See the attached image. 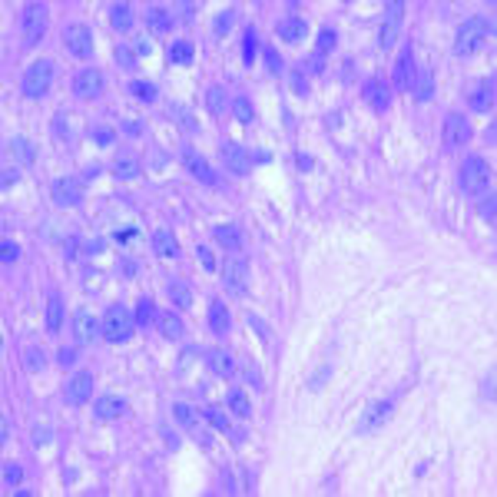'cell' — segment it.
<instances>
[{"label": "cell", "mask_w": 497, "mask_h": 497, "mask_svg": "<svg viewBox=\"0 0 497 497\" xmlns=\"http://www.w3.org/2000/svg\"><path fill=\"white\" fill-rule=\"evenodd\" d=\"M245 381H249L252 388H262V375H259L256 365H245Z\"/></svg>", "instance_id": "cell-59"}, {"label": "cell", "mask_w": 497, "mask_h": 497, "mask_svg": "<svg viewBox=\"0 0 497 497\" xmlns=\"http://www.w3.org/2000/svg\"><path fill=\"white\" fill-rule=\"evenodd\" d=\"M223 282H226L229 292L242 295L249 288V262L239 256V252H229V259L223 262Z\"/></svg>", "instance_id": "cell-8"}, {"label": "cell", "mask_w": 497, "mask_h": 497, "mask_svg": "<svg viewBox=\"0 0 497 497\" xmlns=\"http://www.w3.org/2000/svg\"><path fill=\"white\" fill-rule=\"evenodd\" d=\"M156 325H159V335L169 338V342H180L182 338V318L176 312H163V315H156Z\"/></svg>", "instance_id": "cell-32"}, {"label": "cell", "mask_w": 497, "mask_h": 497, "mask_svg": "<svg viewBox=\"0 0 497 497\" xmlns=\"http://www.w3.org/2000/svg\"><path fill=\"white\" fill-rule=\"evenodd\" d=\"M262 60H265V67H269V73H282V70H286V63H282V57H279L275 46H265V50H262Z\"/></svg>", "instance_id": "cell-46"}, {"label": "cell", "mask_w": 497, "mask_h": 497, "mask_svg": "<svg viewBox=\"0 0 497 497\" xmlns=\"http://www.w3.org/2000/svg\"><path fill=\"white\" fill-rule=\"evenodd\" d=\"M401 17H405V3L392 0V3L385 7V20H381V30H378V46H381V50H392L394 46L398 33H401Z\"/></svg>", "instance_id": "cell-9"}, {"label": "cell", "mask_w": 497, "mask_h": 497, "mask_svg": "<svg viewBox=\"0 0 497 497\" xmlns=\"http://www.w3.org/2000/svg\"><path fill=\"white\" fill-rule=\"evenodd\" d=\"M166 292H169V302H173L176 308H189V305H193V288L186 286V282H180V279H173V282L166 286Z\"/></svg>", "instance_id": "cell-33"}, {"label": "cell", "mask_w": 497, "mask_h": 497, "mask_svg": "<svg viewBox=\"0 0 497 497\" xmlns=\"http://www.w3.org/2000/svg\"><path fill=\"white\" fill-rule=\"evenodd\" d=\"M481 388H484V394H487V398H494V375H487V378H484V385H481Z\"/></svg>", "instance_id": "cell-60"}, {"label": "cell", "mask_w": 497, "mask_h": 497, "mask_svg": "<svg viewBox=\"0 0 497 497\" xmlns=\"http://www.w3.org/2000/svg\"><path fill=\"white\" fill-rule=\"evenodd\" d=\"M467 139H471V123H467V116L448 113V116H444V146H448V150H457V146H464Z\"/></svg>", "instance_id": "cell-14"}, {"label": "cell", "mask_w": 497, "mask_h": 497, "mask_svg": "<svg viewBox=\"0 0 497 497\" xmlns=\"http://www.w3.org/2000/svg\"><path fill=\"white\" fill-rule=\"evenodd\" d=\"M133 322L139 329H150V322H156V308H152V299H136V312H133Z\"/></svg>", "instance_id": "cell-35"}, {"label": "cell", "mask_w": 497, "mask_h": 497, "mask_svg": "<svg viewBox=\"0 0 497 497\" xmlns=\"http://www.w3.org/2000/svg\"><path fill=\"white\" fill-rule=\"evenodd\" d=\"M123 411H126V401L116 398V394H103V398H96V408H93V415H96L100 421H116Z\"/></svg>", "instance_id": "cell-23"}, {"label": "cell", "mask_w": 497, "mask_h": 497, "mask_svg": "<svg viewBox=\"0 0 497 497\" xmlns=\"http://www.w3.org/2000/svg\"><path fill=\"white\" fill-rule=\"evenodd\" d=\"M110 24H113L116 30H130V27H133V7H130V3H113V7H110Z\"/></svg>", "instance_id": "cell-34"}, {"label": "cell", "mask_w": 497, "mask_h": 497, "mask_svg": "<svg viewBox=\"0 0 497 497\" xmlns=\"http://www.w3.org/2000/svg\"><path fill=\"white\" fill-rule=\"evenodd\" d=\"M103 335V325H100V318L93 315L90 308H76L73 312V338L80 345H90L93 338H100Z\"/></svg>", "instance_id": "cell-12"}, {"label": "cell", "mask_w": 497, "mask_h": 497, "mask_svg": "<svg viewBox=\"0 0 497 497\" xmlns=\"http://www.w3.org/2000/svg\"><path fill=\"white\" fill-rule=\"evenodd\" d=\"M96 176H100V166L96 163H90L87 169H83V180H96Z\"/></svg>", "instance_id": "cell-61"}, {"label": "cell", "mask_w": 497, "mask_h": 497, "mask_svg": "<svg viewBox=\"0 0 497 497\" xmlns=\"http://www.w3.org/2000/svg\"><path fill=\"white\" fill-rule=\"evenodd\" d=\"M415 73H418L415 50H411V44H405L401 57H398V63H394V87H398V90H411V83H415Z\"/></svg>", "instance_id": "cell-17"}, {"label": "cell", "mask_w": 497, "mask_h": 497, "mask_svg": "<svg viewBox=\"0 0 497 497\" xmlns=\"http://www.w3.org/2000/svg\"><path fill=\"white\" fill-rule=\"evenodd\" d=\"M150 245H152V252H156L159 259L176 256V236H173L169 229H156V232H152V239H150Z\"/></svg>", "instance_id": "cell-26"}, {"label": "cell", "mask_w": 497, "mask_h": 497, "mask_svg": "<svg viewBox=\"0 0 497 497\" xmlns=\"http://www.w3.org/2000/svg\"><path fill=\"white\" fill-rule=\"evenodd\" d=\"M166 60L173 63V67H186V63L196 60V46L180 37V40H173V44H169V50H166Z\"/></svg>", "instance_id": "cell-24"}, {"label": "cell", "mask_w": 497, "mask_h": 497, "mask_svg": "<svg viewBox=\"0 0 497 497\" xmlns=\"http://www.w3.org/2000/svg\"><path fill=\"white\" fill-rule=\"evenodd\" d=\"M229 27H232V10H226V14H219L216 20H212V30L219 33V37H223V33H229Z\"/></svg>", "instance_id": "cell-52"}, {"label": "cell", "mask_w": 497, "mask_h": 497, "mask_svg": "<svg viewBox=\"0 0 497 497\" xmlns=\"http://www.w3.org/2000/svg\"><path fill=\"white\" fill-rule=\"evenodd\" d=\"M494 209H497V199H494V193H487V199L478 202V212H481L484 223H494Z\"/></svg>", "instance_id": "cell-48"}, {"label": "cell", "mask_w": 497, "mask_h": 497, "mask_svg": "<svg viewBox=\"0 0 497 497\" xmlns=\"http://www.w3.org/2000/svg\"><path fill=\"white\" fill-rule=\"evenodd\" d=\"M388 418H392V401H372V405L362 411L355 431H358V435H375V431H381V424L388 421Z\"/></svg>", "instance_id": "cell-10"}, {"label": "cell", "mask_w": 497, "mask_h": 497, "mask_svg": "<svg viewBox=\"0 0 497 497\" xmlns=\"http://www.w3.org/2000/svg\"><path fill=\"white\" fill-rule=\"evenodd\" d=\"M103 73L96 70V67H83V70H76L73 76V93L80 100H96L100 93H103Z\"/></svg>", "instance_id": "cell-11"}, {"label": "cell", "mask_w": 497, "mask_h": 497, "mask_svg": "<svg viewBox=\"0 0 497 497\" xmlns=\"http://www.w3.org/2000/svg\"><path fill=\"white\" fill-rule=\"evenodd\" d=\"M288 90L295 93V96H305L308 93V76L302 73V70H288Z\"/></svg>", "instance_id": "cell-45"}, {"label": "cell", "mask_w": 497, "mask_h": 497, "mask_svg": "<svg viewBox=\"0 0 497 497\" xmlns=\"http://www.w3.org/2000/svg\"><path fill=\"white\" fill-rule=\"evenodd\" d=\"M50 196H53V206L73 209V206L83 202V182L76 180V176H60V180H53V186H50Z\"/></svg>", "instance_id": "cell-7"}, {"label": "cell", "mask_w": 497, "mask_h": 497, "mask_svg": "<svg viewBox=\"0 0 497 497\" xmlns=\"http://www.w3.org/2000/svg\"><path fill=\"white\" fill-rule=\"evenodd\" d=\"M206 103H209V110L216 113V116H223V113H226V106H232L223 87H209V90H206Z\"/></svg>", "instance_id": "cell-39"}, {"label": "cell", "mask_w": 497, "mask_h": 497, "mask_svg": "<svg viewBox=\"0 0 497 497\" xmlns=\"http://www.w3.org/2000/svg\"><path fill=\"white\" fill-rule=\"evenodd\" d=\"M93 375L90 372H76L67 385H63V398H67V405H87L93 394Z\"/></svg>", "instance_id": "cell-13"}, {"label": "cell", "mask_w": 497, "mask_h": 497, "mask_svg": "<svg viewBox=\"0 0 497 497\" xmlns=\"http://www.w3.org/2000/svg\"><path fill=\"white\" fill-rule=\"evenodd\" d=\"M202 415H206V421L216 428V431H223V435H229L232 431V424H229V415L226 411H219V408H202Z\"/></svg>", "instance_id": "cell-41"}, {"label": "cell", "mask_w": 497, "mask_h": 497, "mask_svg": "<svg viewBox=\"0 0 497 497\" xmlns=\"http://www.w3.org/2000/svg\"><path fill=\"white\" fill-rule=\"evenodd\" d=\"M100 325H103V338L106 342H113V345H123V342H130L133 338V329L136 322L133 315L123 308V305H110L100 318Z\"/></svg>", "instance_id": "cell-4"}, {"label": "cell", "mask_w": 497, "mask_h": 497, "mask_svg": "<svg viewBox=\"0 0 497 497\" xmlns=\"http://www.w3.org/2000/svg\"><path fill=\"white\" fill-rule=\"evenodd\" d=\"M202 358H206V368H209L216 378H232V372H236L232 351H226V348H209Z\"/></svg>", "instance_id": "cell-21"}, {"label": "cell", "mask_w": 497, "mask_h": 497, "mask_svg": "<svg viewBox=\"0 0 497 497\" xmlns=\"http://www.w3.org/2000/svg\"><path fill=\"white\" fill-rule=\"evenodd\" d=\"M335 44H338V40H335V30H329V27H325V30L318 33V53H329V50H335Z\"/></svg>", "instance_id": "cell-49"}, {"label": "cell", "mask_w": 497, "mask_h": 497, "mask_svg": "<svg viewBox=\"0 0 497 497\" xmlns=\"http://www.w3.org/2000/svg\"><path fill=\"white\" fill-rule=\"evenodd\" d=\"M130 93H133L136 100H143V103H156V100H159V90H156V83H150V80H133V83H130Z\"/></svg>", "instance_id": "cell-37"}, {"label": "cell", "mask_w": 497, "mask_h": 497, "mask_svg": "<svg viewBox=\"0 0 497 497\" xmlns=\"http://www.w3.org/2000/svg\"><path fill=\"white\" fill-rule=\"evenodd\" d=\"M275 33H279L286 44H302V40L308 37V24H305L302 17H286V20H279Z\"/></svg>", "instance_id": "cell-22"}, {"label": "cell", "mask_w": 497, "mask_h": 497, "mask_svg": "<svg viewBox=\"0 0 497 497\" xmlns=\"http://www.w3.org/2000/svg\"><path fill=\"white\" fill-rule=\"evenodd\" d=\"M196 252H199V262H202V269H206V272H216V256H212L209 245H196Z\"/></svg>", "instance_id": "cell-50"}, {"label": "cell", "mask_w": 497, "mask_h": 497, "mask_svg": "<svg viewBox=\"0 0 497 497\" xmlns=\"http://www.w3.org/2000/svg\"><path fill=\"white\" fill-rule=\"evenodd\" d=\"M76 252H80V239H76V236H67V239H63V259L70 262V259H76Z\"/></svg>", "instance_id": "cell-54"}, {"label": "cell", "mask_w": 497, "mask_h": 497, "mask_svg": "<svg viewBox=\"0 0 497 497\" xmlns=\"http://www.w3.org/2000/svg\"><path fill=\"white\" fill-rule=\"evenodd\" d=\"M249 325L259 331V338H262V342H269V325H265L262 318H259V315H249Z\"/></svg>", "instance_id": "cell-58"}, {"label": "cell", "mask_w": 497, "mask_h": 497, "mask_svg": "<svg viewBox=\"0 0 497 497\" xmlns=\"http://www.w3.org/2000/svg\"><path fill=\"white\" fill-rule=\"evenodd\" d=\"M0 249H3V265L17 262V256H20V252H17V245H14L10 239H3V245H0Z\"/></svg>", "instance_id": "cell-57"}, {"label": "cell", "mask_w": 497, "mask_h": 497, "mask_svg": "<svg viewBox=\"0 0 497 497\" xmlns=\"http://www.w3.org/2000/svg\"><path fill=\"white\" fill-rule=\"evenodd\" d=\"M136 53H143V57H146V53H150V44H146V40H136V46H133Z\"/></svg>", "instance_id": "cell-62"}, {"label": "cell", "mask_w": 497, "mask_h": 497, "mask_svg": "<svg viewBox=\"0 0 497 497\" xmlns=\"http://www.w3.org/2000/svg\"><path fill=\"white\" fill-rule=\"evenodd\" d=\"M60 329H63V299L57 292H50L46 295V331L57 335Z\"/></svg>", "instance_id": "cell-29"}, {"label": "cell", "mask_w": 497, "mask_h": 497, "mask_svg": "<svg viewBox=\"0 0 497 497\" xmlns=\"http://www.w3.org/2000/svg\"><path fill=\"white\" fill-rule=\"evenodd\" d=\"M113 57H116V63H120L123 70H136V57H139V53H136L133 46L130 44H116V50H113Z\"/></svg>", "instance_id": "cell-43"}, {"label": "cell", "mask_w": 497, "mask_h": 497, "mask_svg": "<svg viewBox=\"0 0 497 497\" xmlns=\"http://www.w3.org/2000/svg\"><path fill=\"white\" fill-rule=\"evenodd\" d=\"M411 90H415V96H418L421 103H428V100L435 96V73H431L428 67H418V73H415V83H411Z\"/></svg>", "instance_id": "cell-28"}, {"label": "cell", "mask_w": 497, "mask_h": 497, "mask_svg": "<svg viewBox=\"0 0 497 497\" xmlns=\"http://www.w3.org/2000/svg\"><path fill=\"white\" fill-rule=\"evenodd\" d=\"M44 365H46V358H44V348L40 345H27L24 348V368L27 372H44Z\"/></svg>", "instance_id": "cell-38"}, {"label": "cell", "mask_w": 497, "mask_h": 497, "mask_svg": "<svg viewBox=\"0 0 497 497\" xmlns=\"http://www.w3.org/2000/svg\"><path fill=\"white\" fill-rule=\"evenodd\" d=\"M46 27H50V10L46 3H24L20 10V33H24V44L33 46L46 37Z\"/></svg>", "instance_id": "cell-5"}, {"label": "cell", "mask_w": 497, "mask_h": 497, "mask_svg": "<svg viewBox=\"0 0 497 497\" xmlns=\"http://www.w3.org/2000/svg\"><path fill=\"white\" fill-rule=\"evenodd\" d=\"M93 139H96V146H113V143H116V133L100 126V130H93Z\"/></svg>", "instance_id": "cell-53"}, {"label": "cell", "mask_w": 497, "mask_h": 497, "mask_svg": "<svg viewBox=\"0 0 497 497\" xmlns=\"http://www.w3.org/2000/svg\"><path fill=\"white\" fill-rule=\"evenodd\" d=\"M10 182H17V173H14V169H7V173H3V189H7Z\"/></svg>", "instance_id": "cell-63"}, {"label": "cell", "mask_w": 497, "mask_h": 497, "mask_svg": "<svg viewBox=\"0 0 497 497\" xmlns=\"http://www.w3.org/2000/svg\"><path fill=\"white\" fill-rule=\"evenodd\" d=\"M365 103L372 106L375 113H385L388 110V103H392V90H388V83L381 80V76H372V80H365Z\"/></svg>", "instance_id": "cell-16"}, {"label": "cell", "mask_w": 497, "mask_h": 497, "mask_svg": "<svg viewBox=\"0 0 497 497\" xmlns=\"http://www.w3.org/2000/svg\"><path fill=\"white\" fill-rule=\"evenodd\" d=\"M229 329H232V315H229V308L223 305V302H212V308H209V331H212V335H226Z\"/></svg>", "instance_id": "cell-30"}, {"label": "cell", "mask_w": 497, "mask_h": 497, "mask_svg": "<svg viewBox=\"0 0 497 497\" xmlns=\"http://www.w3.org/2000/svg\"><path fill=\"white\" fill-rule=\"evenodd\" d=\"M256 53H259V33L249 27V30L242 33V60L256 63Z\"/></svg>", "instance_id": "cell-42"}, {"label": "cell", "mask_w": 497, "mask_h": 497, "mask_svg": "<svg viewBox=\"0 0 497 497\" xmlns=\"http://www.w3.org/2000/svg\"><path fill=\"white\" fill-rule=\"evenodd\" d=\"M63 46L73 53L76 60H90L93 57V30L87 24H67V27H63Z\"/></svg>", "instance_id": "cell-6"}, {"label": "cell", "mask_w": 497, "mask_h": 497, "mask_svg": "<svg viewBox=\"0 0 497 497\" xmlns=\"http://www.w3.org/2000/svg\"><path fill=\"white\" fill-rule=\"evenodd\" d=\"M53 76H57L53 60L40 57V60H33L30 67L24 70V76H20V90H24L27 100H44L46 93H50V87H53Z\"/></svg>", "instance_id": "cell-2"}, {"label": "cell", "mask_w": 497, "mask_h": 497, "mask_svg": "<svg viewBox=\"0 0 497 497\" xmlns=\"http://www.w3.org/2000/svg\"><path fill=\"white\" fill-rule=\"evenodd\" d=\"M76 358H80L76 348H60V351H57V365H60V368H73Z\"/></svg>", "instance_id": "cell-51"}, {"label": "cell", "mask_w": 497, "mask_h": 497, "mask_svg": "<svg viewBox=\"0 0 497 497\" xmlns=\"http://www.w3.org/2000/svg\"><path fill=\"white\" fill-rule=\"evenodd\" d=\"M232 116H236L239 123L256 120V106H252V100H249V96H236V100H232Z\"/></svg>", "instance_id": "cell-40"}, {"label": "cell", "mask_w": 497, "mask_h": 497, "mask_svg": "<svg viewBox=\"0 0 497 497\" xmlns=\"http://www.w3.org/2000/svg\"><path fill=\"white\" fill-rule=\"evenodd\" d=\"M123 272H126V279H133V275H136V262H123Z\"/></svg>", "instance_id": "cell-64"}, {"label": "cell", "mask_w": 497, "mask_h": 497, "mask_svg": "<svg viewBox=\"0 0 497 497\" xmlns=\"http://www.w3.org/2000/svg\"><path fill=\"white\" fill-rule=\"evenodd\" d=\"M226 405H229V411H232L236 418H249V415H252V405H249L245 392H239V388H232V392H229Z\"/></svg>", "instance_id": "cell-36"}, {"label": "cell", "mask_w": 497, "mask_h": 497, "mask_svg": "<svg viewBox=\"0 0 497 497\" xmlns=\"http://www.w3.org/2000/svg\"><path fill=\"white\" fill-rule=\"evenodd\" d=\"M10 146H14V152L20 156V159H24V163H33V159H37V146H33L27 136H17Z\"/></svg>", "instance_id": "cell-44"}, {"label": "cell", "mask_w": 497, "mask_h": 497, "mask_svg": "<svg viewBox=\"0 0 497 497\" xmlns=\"http://www.w3.org/2000/svg\"><path fill=\"white\" fill-rule=\"evenodd\" d=\"M110 173H113L116 180H123V182H133V180L143 176V163L136 159L133 152H116V156H113V163H110Z\"/></svg>", "instance_id": "cell-19"}, {"label": "cell", "mask_w": 497, "mask_h": 497, "mask_svg": "<svg viewBox=\"0 0 497 497\" xmlns=\"http://www.w3.org/2000/svg\"><path fill=\"white\" fill-rule=\"evenodd\" d=\"M3 484H7V487H17V484H20V467L17 464L3 467Z\"/></svg>", "instance_id": "cell-56"}, {"label": "cell", "mask_w": 497, "mask_h": 497, "mask_svg": "<svg viewBox=\"0 0 497 497\" xmlns=\"http://www.w3.org/2000/svg\"><path fill=\"white\" fill-rule=\"evenodd\" d=\"M322 67H325V63H322V53H312V57L305 60V67H299V70L302 73H322Z\"/></svg>", "instance_id": "cell-55"}, {"label": "cell", "mask_w": 497, "mask_h": 497, "mask_svg": "<svg viewBox=\"0 0 497 497\" xmlns=\"http://www.w3.org/2000/svg\"><path fill=\"white\" fill-rule=\"evenodd\" d=\"M457 180H461V189H464L467 196H484L491 189V166H487L484 156H467L464 163H461Z\"/></svg>", "instance_id": "cell-3"}, {"label": "cell", "mask_w": 497, "mask_h": 497, "mask_svg": "<svg viewBox=\"0 0 497 497\" xmlns=\"http://www.w3.org/2000/svg\"><path fill=\"white\" fill-rule=\"evenodd\" d=\"M467 103H471V110H478V113H487V110L494 106V76L478 80V83L467 90Z\"/></svg>", "instance_id": "cell-18"}, {"label": "cell", "mask_w": 497, "mask_h": 497, "mask_svg": "<svg viewBox=\"0 0 497 497\" xmlns=\"http://www.w3.org/2000/svg\"><path fill=\"white\" fill-rule=\"evenodd\" d=\"M180 156H182V166L189 169V176H196V180L206 182V186H212V182H216V173H212L209 163H206V159H202V156H199L193 146H182Z\"/></svg>", "instance_id": "cell-20"}, {"label": "cell", "mask_w": 497, "mask_h": 497, "mask_svg": "<svg viewBox=\"0 0 497 497\" xmlns=\"http://www.w3.org/2000/svg\"><path fill=\"white\" fill-rule=\"evenodd\" d=\"M219 156H223V163H226L232 173H239V176L252 169V156H249V150H245L242 143H236V139L223 143V146H219Z\"/></svg>", "instance_id": "cell-15"}, {"label": "cell", "mask_w": 497, "mask_h": 497, "mask_svg": "<svg viewBox=\"0 0 497 497\" xmlns=\"http://www.w3.org/2000/svg\"><path fill=\"white\" fill-rule=\"evenodd\" d=\"M212 239L223 242V249H229V252H242V232H239V226H216V229H212Z\"/></svg>", "instance_id": "cell-31"}, {"label": "cell", "mask_w": 497, "mask_h": 497, "mask_svg": "<svg viewBox=\"0 0 497 497\" xmlns=\"http://www.w3.org/2000/svg\"><path fill=\"white\" fill-rule=\"evenodd\" d=\"M491 33H494V24L487 20V17H471L464 20L457 33H454V53L457 57H478L487 40H491Z\"/></svg>", "instance_id": "cell-1"}, {"label": "cell", "mask_w": 497, "mask_h": 497, "mask_svg": "<svg viewBox=\"0 0 497 497\" xmlns=\"http://www.w3.org/2000/svg\"><path fill=\"white\" fill-rule=\"evenodd\" d=\"M146 27H150L152 33H169V27H173V14H169V7H163V3L150 7V10H146Z\"/></svg>", "instance_id": "cell-27"}, {"label": "cell", "mask_w": 497, "mask_h": 497, "mask_svg": "<svg viewBox=\"0 0 497 497\" xmlns=\"http://www.w3.org/2000/svg\"><path fill=\"white\" fill-rule=\"evenodd\" d=\"M169 116H173V123L176 126H182L186 133H199V120H196V113L189 110V106H182V103H169V110H166Z\"/></svg>", "instance_id": "cell-25"}, {"label": "cell", "mask_w": 497, "mask_h": 497, "mask_svg": "<svg viewBox=\"0 0 497 497\" xmlns=\"http://www.w3.org/2000/svg\"><path fill=\"white\" fill-rule=\"evenodd\" d=\"M173 415H176V421L180 424H189V428L196 424V411L186 405V401H176V405H173Z\"/></svg>", "instance_id": "cell-47"}]
</instances>
